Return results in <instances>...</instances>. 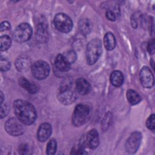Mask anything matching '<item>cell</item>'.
Segmentation results:
<instances>
[{"label": "cell", "instance_id": "obj_12", "mask_svg": "<svg viewBox=\"0 0 155 155\" xmlns=\"http://www.w3.org/2000/svg\"><path fill=\"white\" fill-rule=\"evenodd\" d=\"M86 145L91 149L96 148L99 143V133L95 129L91 130L86 136L85 139Z\"/></svg>", "mask_w": 155, "mask_h": 155}, {"label": "cell", "instance_id": "obj_5", "mask_svg": "<svg viewBox=\"0 0 155 155\" xmlns=\"http://www.w3.org/2000/svg\"><path fill=\"white\" fill-rule=\"evenodd\" d=\"M55 27L62 33H68L73 28V22L66 14L59 13L56 14L53 19Z\"/></svg>", "mask_w": 155, "mask_h": 155}, {"label": "cell", "instance_id": "obj_7", "mask_svg": "<svg viewBox=\"0 0 155 155\" xmlns=\"http://www.w3.org/2000/svg\"><path fill=\"white\" fill-rule=\"evenodd\" d=\"M24 124L18 118L11 117L5 124L6 131L13 136H18L22 134L25 131Z\"/></svg>", "mask_w": 155, "mask_h": 155}, {"label": "cell", "instance_id": "obj_26", "mask_svg": "<svg viewBox=\"0 0 155 155\" xmlns=\"http://www.w3.org/2000/svg\"><path fill=\"white\" fill-rule=\"evenodd\" d=\"M147 127L151 130H154L155 128V115L154 114L149 116L146 121Z\"/></svg>", "mask_w": 155, "mask_h": 155}, {"label": "cell", "instance_id": "obj_25", "mask_svg": "<svg viewBox=\"0 0 155 155\" xmlns=\"http://www.w3.org/2000/svg\"><path fill=\"white\" fill-rule=\"evenodd\" d=\"M87 153L85 150V147H84V144L81 143L77 147H74L72 148L71 154H85Z\"/></svg>", "mask_w": 155, "mask_h": 155}, {"label": "cell", "instance_id": "obj_22", "mask_svg": "<svg viewBox=\"0 0 155 155\" xmlns=\"http://www.w3.org/2000/svg\"><path fill=\"white\" fill-rule=\"evenodd\" d=\"M12 44V40L7 35H3L0 38V49L1 51H5L9 48Z\"/></svg>", "mask_w": 155, "mask_h": 155}, {"label": "cell", "instance_id": "obj_30", "mask_svg": "<svg viewBox=\"0 0 155 155\" xmlns=\"http://www.w3.org/2000/svg\"><path fill=\"white\" fill-rule=\"evenodd\" d=\"M147 50L148 51V52L153 54L154 53V51H155V46H154V39H152L151 40H150L148 44V46H147Z\"/></svg>", "mask_w": 155, "mask_h": 155}, {"label": "cell", "instance_id": "obj_4", "mask_svg": "<svg viewBox=\"0 0 155 155\" xmlns=\"http://www.w3.org/2000/svg\"><path fill=\"white\" fill-rule=\"evenodd\" d=\"M58 99L64 105H70L75 101L76 95L70 82H63L60 86L58 93Z\"/></svg>", "mask_w": 155, "mask_h": 155}, {"label": "cell", "instance_id": "obj_20", "mask_svg": "<svg viewBox=\"0 0 155 155\" xmlns=\"http://www.w3.org/2000/svg\"><path fill=\"white\" fill-rule=\"evenodd\" d=\"M79 30L84 35H88L91 30V24L88 19H82L79 23Z\"/></svg>", "mask_w": 155, "mask_h": 155}, {"label": "cell", "instance_id": "obj_32", "mask_svg": "<svg viewBox=\"0 0 155 155\" xmlns=\"http://www.w3.org/2000/svg\"><path fill=\"white\" fill-rule=\"evenodd\" d=\"M10 24L7 22V21H4L1 24V27H0V29L1 31H5V30H8L9 29H10Z\"/></svg>", "mask_w": 155, "mask_h": 155}, {"label": "cell", "instance_id": "obj_27", "mask_svg": "<svg viewBox=\"0 0 155 155\" xmlns=\"http://www.w3.org/2000/svg\"><path fill=\"white\" fill-rule=\"evenodd\" d=\"M63 55L65 56V58L67 59V61L70 62V64L73 63L76 61L77 58L76 53L73 50L68 51L67 53L64 54Z\"/></svg>", "mask_w": 155, "mask_h": 155}, {"label": "cell", "instance_id": "obj_6", "mask_svg": "<svg viewBox=\"0 0 155 155\" xmlns=\"http://www.w3.org/2000/svg\"><path fill=\"white\" fill-rule=\"evenodd\" d=\"M33 33L32 28L27 23H22L19 24L13 32V38L18 42H24L28 41Z\"/></svg>", "mask_w": 155, "mask_h": 155}, {"label": "cell", "instance_id": "obj_19", "mask_svg": "<svg viewBox=\"0 0 155 155\" xmlns=\"http://www.w3.org/2000/svg\"><path fill=\"white\" fill-rule=\"evenodd\" d=\"M127 97L128 102L131 105H136L139 104L141 101V97L137 91L131 89L127 91Z\"/></svg>", "mask_w": 155, "mask_h": 155}, {"label": "cell", "instance_id": "obj_10", "mask_svg": "<svg viewBox=\"0 0 155 155\" xmlns=\"http://www.w3.org/2000/svg\"><path fill=\"white\" fill-rule=\"evenodd\" d=\"M140 81L145 88H151L154 85V76L151 70L148 67H143L139 73Z\"/></svg>", "mask_w": 155, "mask_h": 155}, {"label": "cell", "instance_id": "obj_3", "mask_svg": "<svg viewBox=\"0 0 155 155\" xmlns=\"http://www.w3.org/2000/svg\"><path fill=\"white\" fill-rule=\"evenodd\" d=\"M102 53V43L97 38L91 40L86 50V60L89 65H93L99 59Z\"/></svg>", "mask_w": 155, "mask_h": 155}, {"label": "cell", "instance_id": "obj_2", "mask_svg": "<svg viewBox=\"0 0 155 155\" xmlns=\"http://www.w3.org/2000/svg\"><path fill=\"white\" fill-rule=\"evenodd\" d=\"M91 114V108L85 104H78L76 106L73 115L72 124L75 127H81L88 120Z\"/></svg>", "mask_w": 155, "mask_h": 155}, {"label": "cell", "instance_id": "obj_21", "mask_svg": "<svg viewBox=\"0 0 155 155\" xmlns=\"http://www.w3.org/2000/svg\"><path fill=\"white\" fill-rule=\"evenodd\" d=\"M30 65L29 60L25 57H20L16 61V67L19 71H25Z\"/></svg>", "mask_w": 155, "mask_h": 155}, {"label": "cell", "instance_id": "obj_8", "mask_svg": "<svg viewBox=\"0 0 155 155\" xmlns=\"http://www.w3.org/2000/svg\"><path fill=\"white\" fill-rule=\"evenodd\" d=\"M31 71L35 78L38 80H42L48 76L50 67L45 61H38L32 65Z\"/></svg>", "mask_w": 155, "mask_h": 155}, {"label": "cell", "instance_id": "obj_24", "mask_svg": "<svg viewBox=\"0 0 155 155\" xmlns=\"http://www.w3.org/2000/svg\"><path fill=\"white\" fill-rule=\"evenodd\" d=\"M0 67L2 71H7L10 68V62L7 58L2 56H1Z\"/></svg>", "mask_w": 155, "mask_h": 155}, {"label": "cell", "instance_id": "obj_16", "mask_svg": "<svg viewBox=\"0 0 155 155\" xmlns=\"http://www.w3.org/2000/svg\"><path fill=\"white\" fill-rule=\"evenodd\" d=\"M19 84L23 88L31 94L36 93L39 90V87L36 84L31 82L25 77H21L19 79Z\"/></svg>", "mask_w": 155, "mask_h": 155}, {"label": "cell", "instance_id": "obj_13", "mask_svg": "<svg viewBox=\"0 0 155 155\" xmlns=\"http://www.w3.org/2000/svg\"><path fill=\"white\" fill-rule=\"evenodd\" d=\"M47 26L43 22H40L37 25L36 31V40L41 42H45L48 38V32Z\"/></svg>", "mask_w": 155, "mask_h": 155}, {"label": "cell", "instance_id": "obj_28", "mask_svg": "<svg viewBox=\"0 0 155 155\" xmlns=\"http://www.w3.org/2000/svg\"><path fill=\"white\" fill-rule=\"evenodd\" d=\"M30 151V147L27 144L22 143L18 147V152L19 154H25L29 153Z\"/></svg>", "mask_w": 155, "mask_h": 155}, {"label": "cell", "instance_id": "obj_31", "mask_svg": "<svg viewBox=\"0 0 155 155\" xmlns=\"http://www.w3.org/2000/svg\"><path fill=\"white\" fill-rule=\"evenodd\" d=\"M1 105V118L2 119L7 114L8 112V108L7 105Z\"/></svg>", "mask_w": 155, "mask_h": 155}, {"label": "cell", "instance_id": "obj_9", "mask_svg": "<svg viewBox=\"0 0 155 155\" xmlns=\"http://www.w3.org/2000/svg\"><path fill=\"white\" fill-rule=\"evenodd\" d=\"M142 134L139 131H134L131 133L125 142V150L130 154L135 153L140 144Z\"/></svg>", "mask_w": 155, "mask_h": 155}, {"label": "cell", "instance_id": "obj_11", "mask_svg": "<svg viewBox=\"0 0 155 155\" xmlns=\"http://www.w3.org/2000/svg\"><path fill=\"white\" fill-rule=\"evenodd\" d=\"M51 131L52 128L50 124L47 122L41 124L37 131L38 140L41 142L46 141L50 136Z\"/></svg>", "mask_w": 155, "mask_h": 155}, {"label": "cell", "instance_id": "obj_15", "mask_svg": "<svg viewBox=\"0 0 155 155\" xmlns=\"http://www.w3.org/2000/svg\"><path fill=\"white\" fill-rule=\"evenodd\" d=\"M54 65L61 71H67L70 69L71 64L62 54H59L55 58Z\"/></svg>", "mask_w": 155, "mask_h": 155}, {"label": "cell", "instance_id": "obj_18", "mask_svg": "<svg viewBox=\"0 0 155 155\" xmlns=\"http://www.w3.org/2000/svg\"><path fill=\"white\" fill-rule=\"evenodd\" d=\"M104 44L105 47L108 50H112L114 48L116 44V39L112 33H107L104 38Z\"/></svg>", "mask_w": 155, "mask_h": 155}, {"label": "cell", "instance_id": "obj_14", "mask_svg": "<svg viewBox=\"0 0 155 155\" xmlns=\"http://www.w3.org/2000/svg\"><path fill=\"white\" fill-rule=\"evenodd\" d=\"M75 85L78 93L81 95L87 94L90 91V85L88 82L84 78H78L76 81Z\"/></svg>", "mask_w": 155, "mask_h": 155}, {"label": "cell", "instance_id": "obj_23", "mask_svg": "<svg viewBox=\"0 0 155 155\" xmlns=\"http://www.w3.org/2000/svg\"><path fill=\"white\" fill-rule=\"evenodd\" d=\"M57 150V142L54 139H51L47 146L46 153L48 155H52L55 154Z\"/></svg>", "mask_w": 155, "mask_h": 155}, {"label": "cell", "instance_id": "obj_29", "mask_svg": "<svg viewBox=\"0 0 155 155\" xmlns=\"http://www.w3.org/2000/svg\"><path fill=\"white\" fill-rule=\"evenodd\" d=\"M106 17L107 18L111 21H114L116 20V15L115 13L110 9H108L106 12Z\"/></svg>", "mask_w": 155, "mask_h": 155}, {"label": "cell", "instance_id": "obj_33", "mask_svg": "<svg viewBox=\"0 0 155 155\" xmlns=\"http://www.w3.org/2000/svg\"><path fill=\"white\" fill-rule=\"evenodd\" d=\"M0 94H1V96H0V98H1V104H2V102H3V99H4V95H3L2 91H1Z\"/></svg>", "mask_w": 155, "mask_h": 155}, {"label": "cell", "instance_id": "obj_17", "mask_svg": "<svg viewBox=\"0 0 155 155\" xmlns=\"http://www.w3.org/2000/svg\"><path fill=\"white\" fill-rule=\"evenodd\" d=\"M124 75L120 71H114L110 75V82L115 87L121 86L124 82Z\"/></svg>", "mask_w": 155, "mask_h": 155}, {"label": "cell", "instance_id": "obj_1", "mask_svg": "<svg viewBox=\"0 0 155 155\" xmlns=\"http://www.w3.org/2000/svg\"><path fill=\"white\" fill-rule=\"evenodd\" d=\"M13 109L16 117L24 125H31L36 120V111L30 102L17 99L13 102Z\"/></svg>", "mask_w": 155, "mask_h": 155}]
</instances>
